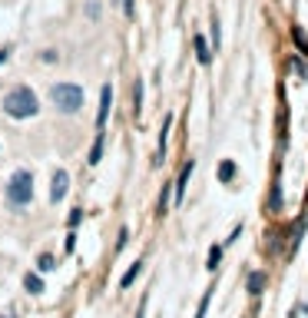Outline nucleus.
<instances>
[{
  "mask_svg": "<svg viewBox=\"0 0 308 318\" xmlns=\"http://www.w3.org/2000/svg\"><path fill=\"white\" fill-rule=\"evenodd\" d=\"M40 110V100L30 87H13L10 93L4 96V113L13 119H27V116H37Z\"/></svg>",
  "mask_w": 308,
  "mask_h": 318,
  "instance_id": "obj_1",
  "label": "nucleus"
},
{
  "mask_svg": "<svg viewBox=\"0 0 308 318\" xmlns=\"http://www.w3.org/2000/svg\"><path fill=\"white\" fill-rule=\"evenodd\" d=\"M7 199H10V206H17V209L33 199V176H30V169H17V173L10 176V182H7Z\"/></svg>",
  "mask_w": 308,
  "mask_h": 318,
  "instance_id": "obj_2",
  "label": "nucleus"
},
{
  "mask_svg": "<svg viewBox=\"0 0 308 318\" xmlns=\"http://www.w3.org/2000/svg\"><path fill=\"white\" fill-rule=\"evenodd\" d=\"M50 100L57 103L60 113H80V106H83V87H76V83H57V87L50 90Z\"/></svg>",
  "mask_w": 308,
  "mask_h": 318,
  "instance_id": "obj_3",
  "label": "nucleus"
},
{
  "mask_svg": "<svg viewBox=\"0 0 308 318\" xmlns=\"http://www.w3.org/2000/svg\"><path fill=\"white\" fill-rule=\"evenodd\" d=\"M109 106H113V87H103L100 90V113H96V130H100V133H103V126H106Z\"/></svg>",
  "mask_w": 308,
  "mask_h": 318,
  "instance_id": "obj_4",
  "label": "nucleus"
},
{
  "mask_svg": "<svg viewBox=\"0 0 308 318\" xmlns=\"http://www.w3.org/2000/svg\"><path fill=\"white\" fill-rule=\"evenodd\" d=\"M67 189H70V176H67V169H57V173H53V186H50V199L60 202L63 196H67Z\"/></svg>",
  "mask_w": 308,
  "mask_h": 318,
  "instance_id": "obj_5",
  "label": "nucleus"
},
{
  "mask_svg": "<svg viewBox=\"0 0 308 318\" xmlns=\"http://www.w3.org/2000/svg\"><path fill=\"white\" fill-rule=\"evenodd\" d=\"M192 169H195V162L189 159L183 166V173H179V182H176V202H183V193H186V182H189V176H192Z\"/></svg>",
  "mask_w": 308,
  "mask_h": 318,
  "instance_id": "obj_6",
  "label": "nucleus"
},
{
  "mask_svg": "<svg viewBox=\"0 0 308 318\" xmlns=\"http://www.w3.org/2000/svg\"><path fill=\"white\" fill-rule=\"evenodd\" d=\"M195 60H199L202 67H209V63H212V53H209V44L202 40V33L195 37Z\"/></svg>",
  "mask_w": 308,
  "mask_h": 318,
  "instance_id": "obj_7",
  "label": "nucleus"
},
{
  "mask_svg": "<svg viewBox=\"0 0 308 318\" xmlns=\"http://www.w3.org/2000/svg\"><path fill=\"white\" fill-rule=\"evenodd\" d=\"M169 126H172V116H166V119H163V133H159V159H156V162L166 159V139H169Z\"/></svg>",
  "mask_w": 308,
  "mask_h": 318,
  "instance_id": "obj_8",
  "label": "nucleus"
},
{
  "mask_svg": "<svg viewBox=\"0 0 308 318\" xmlns=\"http://www.w3.org/2000/svg\"><path fill=\"white\" fill-rule=\"evenodd\" d=\"M103 159V133H96V143H93V150H90V162H100Z\"/></svg>",
  "mask_w": 308,
  "mask_h": 318,
  "instance_id": "obj_9",
  "label": "nucleus"
},
{
  "mask_svg": "<svg viewBox=\"0 0 308 318\" xmlns=\"http://www.w3.org/2000/svg\"><path fill=\"white\" fill-rule=\"evenodd\" d=\"M139 272H143V262H136V265H129V272H126V275H123V282H120V285H123V288H129V285H133V282H136V275H139Z\"/></svg>",
  "mask_w": 308,
  "mask_h": 318,
  "instance_id": "obj_10",
  "label": "nucleus"
},
{
  "mask_svg": "<svg viewBox=\"0 0 308 318\" xmlns=\"http://www.w3.org/2000/svg\"><path fill=\"white\" fill-rule=\"evenodd\" d=\"M24 285L30 288L33 295H37V292H43V282H40V275H27V279H24Z\"/></svg>",
  "mask_w": 308,
  "mask_h": 318,
  "instance_id": "obj_11",
  "label": "nucleus"
},
{
  "mask_svg": "<svg viewBox=\"0 0 308 318\" xmlns=\"http://www.w3.org/2000/svg\"><path fill=\"white\" fill-rule=\"evenodd\" d=\"M232 176H235V166H232V162H222V166H219V179H222V182H229Z\"/></svg>",
  "mask_w": 308,
  "mask_h": 318,
  "instance_id": "obj_12",
  "label": "nucleus"
},
{
  "mask_svg": "<svg viewBox=\"0 0 308 318\" xmlns=\"http://www.w3.org/2000/svg\"><path fill=\"white\" fill-rule=\"evenodd\" d=\"M219 259H222V249H219V245H212V249H209V268H212V272L219 268Z\"/></svg>",
  "mask_w": 308,
  "mask_h": 318,
  "instance_id": "obj_13",
  "label": "nucleus"
},
{
  "mask_svg": "<svg viewBox=\"0 0 308 318\" xmlns=\"http://www.w3.org/2000/svg\"><path fill=\"white\" fill-rule=\"evenodd\" d=\"M262 285H265V275L258 272V275H249V288L252 292H262Z\"/></svg>",
  "mask_w": 308,
  "mask_h": 318,
  "instance_id": "obj_14",
  "label": "nucleus"
},
{
  "mask_svg": "<svg viewBox=\"0 0 308 318\" xmlns=\"http://www.w3.org/2000/svg\"><path fill=\"white\" fill-rule=\"evenodd\" d=\"M53 268V259L50 256H40V272H50Z\"/></svg>",
  "mask_w": 308,
  "mask_h": 318,
  "instance_id": "obj_15",
  "label": "nucleus"
},
{
  "mask_svg": "<svg viewBox=\"0 0 308 318\" xmlns=\"http://www.w3.org/2000/svg\"><path fill=\"white\" fill-rule=\"evenodd\" d=\"M209 299H212V295H202V305H199V315H195V318H206V308H209Z\"/></svg>",
  "mask_w": 308,
  "mask_h": 318,
  "instance_id": "obj_16",
  "label": "nucleus"
},
{
  "mask_svg": "<svg viewBox=\"0 0 308 318\" xmlns=\"http://www.w3.org/2000/svg\"><path fill=\"white\" fill-rule=\"evenodd\" d=\"M143 312H146V302H143V305H139V315H136V318H143Z\"/></svg>",
  "mask_w": 308,
  "mask_h": 318,
  "instance_id": "obj_17",
  "label": "nucleus"
},
{
  "mask_svg": "<svg viewBox=\"0 0 308 318\" xmlns=\"http://www.w3.org/2000/svg\"><path fill=\"white\" fill-rule=\"evenodd\" d=\"M7 60V50H0V63H4Z\"/></svg>",
  "mask_w": 308,
  "mask_h": 318,
  "instance_id": "obj_18",
  "label": "nucleus"
}]
</instances>
